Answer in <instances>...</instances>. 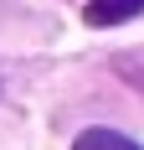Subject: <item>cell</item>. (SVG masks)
I'll list each match as a JSON object with an SVG mask.
<instances>
[{
  "mask_svg": "<svg viewBox=\"0 0 144 150\" xmlns=\"http://www.w3.org/2000/svg\"><path fill=\"white\" fill-rule=\"evenodd\" d=\"M72 150H144V145H134L118 129H82V135L72 140Z\"/></svg>",
  "mask_w": 144,
  "mask_h": 150,
  "instance_id": "obj_2",
  "label": "cell"
},
{
  "mask_svg": "<svg viewBox=\"0 0 144 150\" xmlns=\"http://www.w3.org/2000/svg\"><path fill=\"white\" fill-rule=\"evenodd\" d=\"M139 11H144V0H93L87 26H118V21H134Z\"/></svg>",
  "mask_w": 144,
  "mask_h": 150,
  "instance_id": "obj_1",
  "label": "cell"
}]
</instances>
